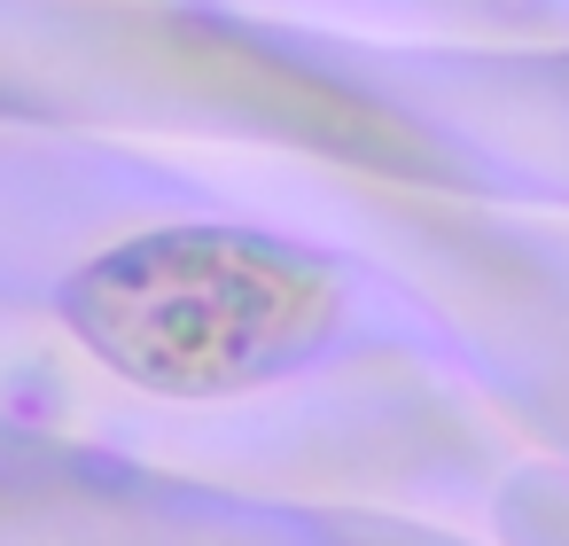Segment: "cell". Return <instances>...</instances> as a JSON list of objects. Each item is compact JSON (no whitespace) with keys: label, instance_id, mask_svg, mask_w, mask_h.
<instances>
[{"label":"cell","instance_id":"cell-1","mask_svg":"<svg viewBox=\"0 0 569 546\" xmlns=\"http://www.w3.org/2000/svg\"><path fill=\"white\" fill-rule=\"evenodd\" d=\"M63 320L110 375L164 398H219L320 351L336 274L266 235L164 227L79 266L63 281Z\"/></svg>","mask_w":569,"mask_h":546}]
</instances>
